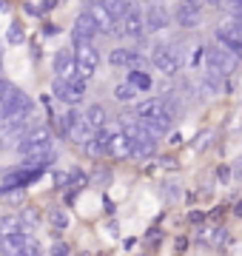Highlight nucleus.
Here are the masks:
<instances>
[{
    "label": "nucleus",
    "mask_w": 242,
    "mask_h": 256,
    "mask_svg": "<svg viewBox=\"0 0 242 256\" xmlns=\"http://www.w3.org/2000/svg\"><path fill=\"white\" fill-rule=\"evenodd\" d=\"M202 63H205V72L220 77V80H228L231 74H236L240 68V57H234L231 52H225L220 43L216 46H208L202 54Z\"/></svg>",
    "instance_id": "1"
},
{
    "label": "nucleus",
    "mask_w": 242,
    "mask_h": 256,
    "mask_svg": "<svg viewBox=\"0 0 242 256\" xmlns=\"http://www.w3.org/2000/svg\"><path fill=\"white\" fill-rule=\"evenodd\" d=\"M74 66H77V74L83 80H92L97 68H100V48L94 46V40H77L74 43Z\"/></svg>",
    "instance_id": "2"
},
{
    "label": "nucleus",
    "mask_w": 242,
    "mask_h": 256,
    "mask_svg": "<svg viewBox=\"0 0 242 256\" xmlns=\"http://www.w3.org/2000/svg\"><path fill=\"white\" fill-rule=\"evenodd\" d=\"M180 63H182V57H180L177 46H154V52H151V66L166 77H174L180 72Z\"/></svg>",
    "instance_id": "3"
},
{
    "label": "nucleus",
    "mask_w": 242,
    "mask_h": 256,
    "mask_svg": "<svg viewBox=\"0 0 242 256\" xmlns=\"http://www.w3.org/2000/svg\"><path fill=\"white\" fill-rule=\"evenodd\" d=\"M174 20L182 28L200 26V20H202V0H180L177 12H174Z\"/></svg>",
    "instance_id": "4"
},
{
    "label": "nucleus",
    "mask_w": 242,
    "mask_h": 256,
    "mask_svg": "<svg viewBox=\"0 0 242 256\" xmlns=\"http://www.w3.org/2000/svg\"><path fill=\"white\" fill-rule=\"evenodd\" d=\"M26 108H34V102L28 97L26 92H20V88H12L3 102H0V120H9L12 114H18V111H26Z\"/></svg>",
    "instance_id": "5"
},
{
    "label": "nucleus",
    "mask_w": 242,
    "mask_h": 256,
    "mask_svg": "<svg viewBox=\"0 0 242 256\" xmlns=\"http://www.w3.org/2000/svg\"><path fill=\"white\" fill-rule=\"evenodd\" d=\"M117 28H120V34L128 37V40H142V37H146V20H142V12L131 6L128 14L117 23Z\"/></svg>",
    "instance_id": "6"
},
{
    "label": "nucleus",
    "mask_w": 242,
    "mask_h": 256,
    "mask_svg": "<svg viewBox=\"0 0 242 256\" xmlns=\"http://www.w3.org/2000/svg\"><path fill=\"white\" fill-rule=\"evenodd\" d=\"M108 128V156H117V160H128L131 156V140L126 137V131L120 126H112L106 122Z\"/></svg>",
    "instance_id": "7"
},
{
    "label": "nucleus",
    "mask_w": 242,
    "mask_h": 256,
    "mask_svg": "<svg viewBox=\"0 0 242 256\" xmlns=\"http://www.w3.org/2000/svg\"><path fill=\"white\" fill-rule=\"evenodd\" d=\"M52 68L60 80H74L80 77L77 74V66H74V52L72 48H57L54 52V60H52Z\"/></svg>",
    "instance_id": "8"
},
{
    "label": "nucleus",
    "mask_w": 242,
    "mask_h": 256,
    "mask_svg": "<svg viewBox=\"0 0 242 256\" xmlns=\"http://www.w3.org/2000/svg\"><path fill=\"white\" fill-rule=\"evenodd\" d=\"M86 12H88V18L94 20V26H97L100 34H114V32H117V20L108 14V9H102L100 3H94L92 0V3L86 6Z\"/></svg>",
    "instance_id": "9"
},
{
    "label": "nucleus",
    "mask_w": 242,
    "mask_h": 256,
    "mask_svg": "<svg viewBox=\"0 0 242 256\" xmlns=\"http://www.w3.org/2000/svg\"><path fill=\"white\" fill-rule=\"evenodd\" d=\"M142 20H146V32H162L171 23V14H168L166 6L154 3V6H148V9L142 12Z\"/></svg>",
    "instance_id": "10"
},
{
    "label": "nucleus",
    "mask_w": 242,
    "mask_h": 256,
    "mask_svg": "<svg viewBox=\"0 0 242 256\" xmlns=\"http://www.w3.org/2000/svg\"><path fill=\"white\" fill-rule=\"evenodd\" d=\"M214 37H216V43L225 48V52H231L234 57H240L242 60V34H236V32H231L228 26H216V32H214Z\"/></svg>",
    "instance_id": "11"
},
{
    "label": "nucleus",
    "mask_w": 242,
    "mask_h": 256,
    "mask_svg": "<svg viewBox=\"0 0 242 256\" xmlns=\"http://www.w3.org/2000/svg\"><path fill=\"white\" fill-rule=\"evenodd\" d=\"M134 114H137V120H160V117H171L166 111V106H162V100L160 97H148V100H140L137 102V108H134ZM174 120V117H171Z\"/></svg>",
    "instance_id": "12"
},
{
    "label": "nucleus",
    "mask_w": 242,
    "mask_h": 256,
    "mask_svg": "<svg viewBox=\"0 0 242 256\" xmlns=\"http://www.w3.org/2000/svg\"><path fill=\"white\" fill-rule=\"evenodd\" d=\"M97 34L100 32L94 26V20L88 18V12H80L74 20V26H72V43H77V40H94Z\"/></svg>",
    "instance_id": "13"
},
{
    "label": "nucleus",
    "mask_w": 242,
    "mask_h": 256,
    "mask_svg": "<svg viewBox=\"0 0 242 256\" xmlns=\"http://www.w3.org/2000/svg\"><path fill=\"white\" fill-rule=\"evenodd\" d=\"M108 63L122 66V68H137V63H140V52H134V48H114L112 54H108Z\"/></svg>",
    "instance_id": "14"
},
{
    "label": "nucleus",
    "mask_w": 242,
    "mask_h": 256,
    "mask_svg": "<svg viewBox=\"0 0 242 256\" xmlns=\"http://www.w3.org/2000/svg\"><path fill=\"white\" fill-rule=\"evenodd\" d=\"M126 82H128L134 92H148L151 86H154V80H151V74L146 72V68H128V77H126Z\"/></svg>",
    "instance_id": "15"
},
{
    "label": "nucleus",
    "mask_w": 242,
    "mask_h": 256,
    "mask_svg": "<svg viewBox=\"0 0 242 256\" xmlns=\"http://www.w3.org/2000/svg\"><path fill=\"white\" fill-rule=\"evenodd\" d=\"M83 120H86V126L92 128V131H100V128L108 122V120H106V108H102V106H92V108L83 114Z\"/></svg>",
    "instance_id": "16"
},
{
    "label": "nucleus",
    "mask_w": 242,
    "mask_h": 256,
    "mask_svg": "<svg viewBox=\"0 0 242 256\" xmlns=\"http://www.w3.org/2000/svg\"><path fill=\"white\" fill-rule=\"evenodd\" d=\"M114 97H117L120 102H131V100H137V97H140V92H134L128 82H120V86L114 88Z\"/></svg>",
    "instance_id": "17"
},
{
    "label": "nucleus",
    "mask_w": 242,
    "mask_h": 256,
    "mask_svg": "<svg viewBox=\"0 0 242 256\" xmlns=\"http://www.w3.org/2000/svg\"><path fill=\"white\" fill-rule=\"evenodd\" d=\"M9 92H12V86H9L6 80H0V102H3V97H6Z\"/></svg>",
    "instance_id": "18"
},
{
    "label": "nucleus",
    "mask_w": 242,
    "mask_h": 256,
    "mask_svg": "<svg viewBox=\"0 0 242 256\" xmlns=\"http://www.w3.org/2000/svg\"><path fill=\"white\" fill-rule=\"evenodd\" d=\"M20 37H23V34H20V26H12V32H9V40H12V43H18Z\"/></svg>",
    "instance_id": "19"
},
{
    "label": "nucleus",
    "mask_w": 242,
    "mask_h": 256,
    "mask_svg": "<svg viewBox=\"0 0 242 256\" xmlns=\"http://www.w3.org/2000/svg\"><path fill=\"white\" fill-rule=\"evenodd\" d=\"M202 3H208V6H222L225 0H202Z\"/></svg>",
    "instance_id": "20"
}]
</instances>
